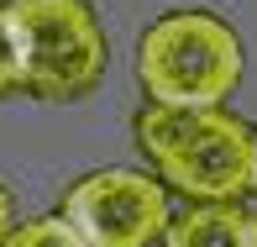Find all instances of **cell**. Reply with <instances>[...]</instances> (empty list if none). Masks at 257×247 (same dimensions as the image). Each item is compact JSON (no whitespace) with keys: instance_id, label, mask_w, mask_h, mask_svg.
<instances>
[{"instance_id":"obj_10","label":"cell","mask_w":257,"mask_h":247,"mask_svg":"<svg viewBox=\"0 0 257 247\" xmlns=\"http://www.w3.org/2000/svg\"><path fill=\"white\" fill-rule=\"evenodd\" d=\"M153 247H158V242H153Z\"/></svg>"},{"instance_id":"obj_2","label":"cell","mask_w":257,"mask_h":247,"mask_svg":"<svg viewBox=\"0 0 257 247\" xmlns=\"http://www.w3.org/2000/svg\"><path fill=\"white\" fill-rule=\"evenodd\" d=\"M241 32L200 6L163 11L137 42V79L158 105H226L241 85Z\"/></svg>"},{"instance_id":"obj_1","label":"cell","mask_w":257,"mask_h":247,"mask_svg":"<svg viewBox=\"0 0 257 247\" xmlns=\"http://www.w3.org/2000/svg\"><path fill=\"white\" fill-rule=\"evenodd\" d=\"M137 147L184 200H241L252 190L257 126L226 105H158L137 116Z\"/></svg>"},{"instance_id":"obj_8","label":"cell","mask_w":257,"mask_h":247,"mask_svg":"<svg viewBox=\"0 0 257 247\" xmlns=\"http://www.w3.org/2000/svg\"><path fill=\"white\" fill-rule=\"evenodd\" d=\"M11 226H16V205H11V195L0 190V242L11 237Z\"/></svg>"},{"instance_id":"obj_5","label":"cell","mask_w":257,"mask_h":247,"mask_svg":"<svg viewBox=\"0 0 257 247\" xmlns=\"http://www.w3.org/2000/svg\"><path fill=\"white\" fill-rule=\"evenodd\" d=\"M163 247H257V210L241 200H189L168 221Z\"/></svg>"},{"instance_id":"obj_3","label":"cell","mask_w":257,"mask_h":247,"mask_svg":"<svg viewBox=\"0 0 257 247\" xmlns=\"http://www.w3.org/2000/svg\"><path fill=\"white\" fill-rule=\"evenodd\" d=\"M27 95L84 100L110 68V37L89 0H11Z\"/></svg>"},{"instance_id":"obj_4","label":"cell","mask_w":257,"mask_h":247,"mask_svg":"<svg viewBox=\"0 0 257 247\" xmlns=\"http://www.w3.org/2000/svg\"><path fill=\"white\" fill-rule=\"evenodd\" d=\"M63 216L89 247H153L173 221L168 184L142 169H95L68 184Z\"/></svg>"},{"instance_id":"obj_6","label":"cell","mask_w":257,"mask_h":247,"mask_svg":"<svg viewBox=\"0 0 257 247\" xmlns=\"http://www.w3.org/2000/svg\"><path fill=\"white\" fill-rule=\"evenodd\" d=\"M0 247H89V242L79 237L68 216H32V221H16Z\"/></svg>"},{"instance_id":"obj_7","label":"cell","mask_w":257,"mask_h":247,"mask_svg":"<svg viewBox=\"0 0 257 247\" xmlns=\"http://www.w3.org/2000/svg\"><path fill=\"white\" fill-rule=\"evenodd\" d=\"M27 90V68H21V42H16V21L11 6H0V100Z\"/></svg>"},{"instance_id":"obj_9","label":"cell","mask_w":257,"mask_h":247,"mask_svg":"<svg viewBox=\"0 0 257 247\" xmlns=\"http://www.w3.org/2000/svg\"><path fill=\"white\" fill-rule=\"evenodd\" d=\"M252 195H257V147H252Z\"/></svg>"}]
</instances>
